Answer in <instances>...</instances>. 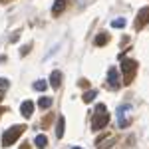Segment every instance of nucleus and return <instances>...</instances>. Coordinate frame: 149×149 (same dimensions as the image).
Masks as SVG:
<instances>
[{
	"label": "nucleus",
	"instance_id": "6e6552de",
	"mask_svg": "<svg viewBox=\"0 0 149 149\" xmlns=\"http://www.w3.org/2000/svg\"><path fill=\"white\" fill-rule=\"evenodd\" d=\"M60 84H62V74L56 70V72H52V74H50V86L56 90V88H60Z\"/></svg>",
	"mask_w": 149,
	"mask_h": 149
},
{
	"label": "nucleus",
	"instance_id": "2eb2a0df",
	"mask_svg": "<svg viewBox=\"0 0 149 149\" xmlns=\"http://www.w3.org/2000/svg\"><path fill=\"white\" fill-rule=\"evenodd\" d=\"M46 81L44 80H38V81H34V90H38V92H44V90H46Z\"/></svg>",
	"mask_w": 149,
	"mask_h": 149
},
{
	"label": "nucleus",
	"instance_id": "9b49d317",
	"mask_svg": "<svg viewBox=\"0 0 149 149\" xmlns=\"http://www.w3.org/2000/svg\"><path fill=\"white\" fill-rule=\"evenodd\" d=\"M129 111H131V105H121V107H119V109H117V119H125V115L129 113Z\"/></svg>",
	"mask_w": 149,
	"mask_h": 149
},
{
	"label": "nucleus",
	"instance_id": "f8f14e48",
	"mask_svg": "<svg viewBox=\"0 0 149 149\" xmlns=\"http://www.w3.org/2000/svg\"><path fill=\"white\" fill-rule=\"evenodd\" d=\"M107 40H109V36H107V34H97V36H95V46H105Z\"/></svg>",
	"mask_w": 149,
	"mask_h": 149
},
{
	"label": "nucleus",
	"instance_id": "f3484780",
	"mask_svg": "<svg viewBox=\"0 0 149 149\" xmlns=\"http://www.w3.org/2000/svg\"><path fill=\"white\" fill-rule=\"evenodd\" d=\"M113 143H115V139H113V137H107V141H105V143H103L100 149H109L111 145H113Z\"/></svg>",
	"mask_w": 149,
	"mask_h": 149
},
{
	"label": "nucleus",
	"instance_id": "dca6fc26",
	"mask_svg": "<svg viewBox=\"0 0 149 149\" xmlns=\"http://www.w3.org/2000/svg\"><path fill=\"white\" fill-rule=\"evenodd\" d=\"M125 26V18H115L111 22V28H123Z\"/></svg>",
	"mask_w": 149,
	"mask_h": 149
},
{
	"label": "nucleus",
	"instance_id": "412c9836",
	"mask_svg": "<svg viewBox=\"0 0 149 149\" xmlns=\"http://www.w3.org/2000/svg\"><path fill=\"white\" fill-rule=\"evenodd\" d=\"M2 97H4V92H0V102H2Z\"/></svg>",
	"mask_w": 149,
	"mask_h": 149
},
{
	"label": "nucleus",
	"instance_id": "ddd939ff",
	"mask_svg": "<svg viewBox=\"0 0 149 149\" xmlns=\"http://www.w3.org/2000/svg\"><path fill=\"white\" fill-rule=\"evenodd\" d=\"M95 97H97V92H95V90H90V92H88V93H84V102H86V103L93 102Z\"/></svg>",
	"mask_w": 149,
	"mask_h": 149
},
{
	"label": "nucleus",
	"instance_id": "20e7f679",
	"mask_svg": "<svg viewBox=\"0 0 149 149\" xmlns=\"http://www.w3.org/2000/svg\"><path fill=\"white\" fill-rule=\"evenodd\" d=\"M135 68H137L135 60H131V58H123V60H121V72H123L125 76H129L131 72H135Z\"/></svg>",
	"mask_w": 149,
	"mask_h": 149
},
{
	"label": "nucleus",
	"instance_id": "a211bd4d",
	"mask_svg": "<svg viewBox=\"0 0 149 149\" xmlns=\"http://www.w3.org/2000/svg\"><path fill=\"white\" fill-rule=\"evenodd\" d=\"M117 125L121 127V129H125V127L129 125V117H125V119H117Z\"/></svg>",
	"mask_w": 149,
	"mask_h": 149
},
{
	"label": "nucleus",
	"instance_id": "39448f33",
	"mask_svg": "<svg viewBox=\"0 0 149 149\" xmlns=\"http://www.w3.org/2000/svg\"><path fill=\"white\" fill-rule=\"evenodd\" d=\"M20 113L28 119V117H32V113H34V102H30V100H26V102L22 103V107H20Z\"/></svg>",
	"mask_w": 149,
	"mask_h": 149
},
{
	"label": "nucleus",
	"instance_id": "f03ea898",
	"mask_svg": "<svg viewBox=\"0 0 149 149\" xmlns=\"http://www.w3.org/2000/svg\"><path fill=\"white\" fill-rule=\"evenodd\" d=\"M22 131H24V125H14V127H10V129H6L4 135H2V145H4V147L12 145L16 139L22 135Z\"/></svg>",
	"mask_w": 149,
	"mask_h": 149
},
{
	"label": "nucleus",
	"instance_id": "7ed1b4c3",
	"mask_svg": "<svg viewBox=\"0 0 149 149\" xmlns=\"http://www.w3.org/2000/svg\"><path fill=\"white\" fill-rule=\"evenodd\" d=\"M107 84H109L111 90H117V88L121 86V81H119V74H117V70H115V68H109V72H107Z\"/></svg>",
	"mask_w": 149,
	"mask_h": 149
},
{
	"label": "nucleus",
	"instance_id": "423d86ee",
	"mask_svg": "<svg viewBox=\"0 0 149 149\" xmlns=\"http://www.w3.org/2000/svg\"><path fill=\"white\" fill-rule=\"evenodd\" d=\"M149 22V8H141L139 10V14H137V28H143L145 24Z\"/></svg>",
	"mask_w": 149,
	"mask_h": 149
},
{
	"label": "nucleus",
	"instance_id": "f257e3e1",
	"mask_svg": "<svg viewBox=\"0 0 149 149\" xmlns=\"http://www.w3.org/2000/svg\"><path fill=\"white\" fill-rule=\"evenodd\" d=\"M107 121H109V115H107L105 105H103V103H97V105H95V117H93L92 129H93V131H100L102 127L107 125Z\"/></svg>",
	"mask_w": 149,
	"mask_h": 149
},
{
	"label": "nucleus",
	"instance_id": "4be33fe9",
	"mask_svg": "<svg viewBox=\"0 0 149 149\" xmlns=\"http://www.w3.org/2000/svg\"><path fill=\"white\" fill-rule=\"evenodd\" d=\"M72 149H81V147H72Z\"/></svg>",
	"mask_w": 149,
	"mask_h": 149
},
{
	"label": "nucleus",
	"instance_id": "6ab92c4d",
	"mask_svg": "<svg viewBox=\"0 0 149 149\" xmlns=\"http://www.w3.org/2000/svg\"><path fill=\"white\" fill-rule=\"evenodd\" d=\"M8 86H10V81L6 80V78H0V88H4V90H6Z\"/></svg>",
	"mask_w": 149,
	"mask_h": 149
},
{
	"label": "nucleus",
	"instance_id": "aec40b11",
	"mask_svg": "<svg viewBox=\"0 0 149 149\" xmlns=\"http://www.w3.org/2000/svg\"><path fill=\"white\" fill-rule=\"evenodd\" d=\"M30 48H32V46H26V48H24V50H20V54H22V56H26V54L30 52Z\"/></svg>",
	"mask_w": 149,
	"mask_h": 149
},
{
	"label": "nucleus",
	"instance_id": "1a4fd4ad",
	"mask_svg": "<svg viewBox=\"0 0 149 149\" xmlns=\"http://www.w3.org/2000/svg\"><path fill=\"white\" fill-rule=\"evenodd\" d=\"M64 8H66V0H56V2H54V6H52V14L58 16V14H62V12H64Z\"/></svg>",
	"mask_w": 149,
	"mask_h": 149
},
{
	"label": "nucleus",
	"instance_id": "9d476101",
	"mask_svg": "<svg viewBox=\"0 0 149 149\" xmlns=\"http://www.w3.org/2000/svg\"><path fill=\"white\" fill-rule=\"evenodd\" d=\"M34 145L38 149H46V145H48L46 135H42V133H40V135H36V137H34Z\"/></svg>",
	"mask_w": 149,
	"mask_h": 149
},
{
	"label": "nucleus",
	"instance_id": "4468645a",
	"mask_svg": "<svg viewBox=\"0 0 149 149\" xmlns=\"http://www.w3.org/2000/svg\"><path fill=\"white\" fill-rule=\"evenodd\" d=\"M50 105H52V100L50 97H40L38 100V107H42V109H48Z\"/></svg>",
	"mask_w": 149,
	"mask_h": 149
},
{
	"label": "nucleus",
	"instance_id": "0eeeda50",
	"mask_svg": "<svg viewBox=\"0 0 149 149\" xmlns=\"http://www.w3.org/2000/svg\"><path fill=\"white\" fill-rule=\"evenodd\" d=\"M64 127H66V117L60 115V117H58V123H56V139L64 137Z\"/></svg>",
	"mask_w": 149,
	"mask_h": 149
}]
</instances>
